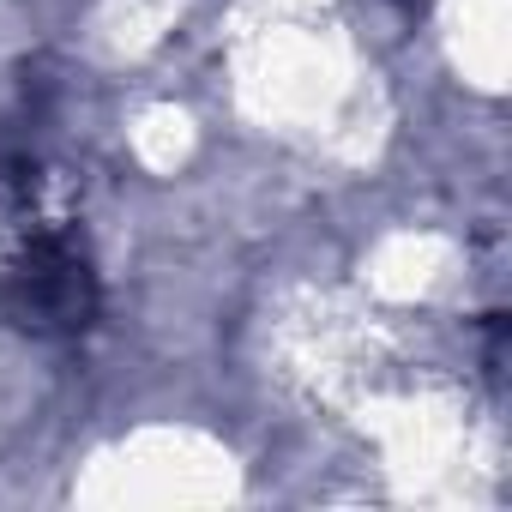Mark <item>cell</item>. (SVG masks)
<instances>
[{
	"instance_id": "1",
	"label": "cell",
	"mask_w": 512,
	"mask_h": 512,
	"mask_svg": "<svg viewBox=\"0 0 512 512\" xmlns=\"http://www.w3.org/2000/svg\"><path fill=\"white\" fill-rule=\"evenodd\" d=\"M0 314L37 338H73L97 320V278L73 235H37L0 284Z\"/></svg>"
}]
</instances>
